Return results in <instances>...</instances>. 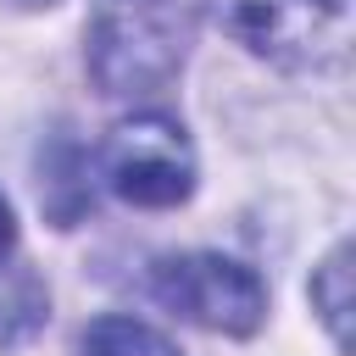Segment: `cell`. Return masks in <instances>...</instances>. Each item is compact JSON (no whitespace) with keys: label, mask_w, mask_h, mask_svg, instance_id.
I'll use <instances>...</instances> for the list:
<instances>
[{"label":"cell","mask_w":356,"mask_h":356,"mask_svg":"<svg viewBox=\"0 0 356 356\" xmlns=\"http://www.w3.org/2000/svg\"><path fill=\"white\" fill-rule=\"evenodd\" d=\"M228 39L295 72H334L350 56V0H206Z\"/></svg>","instance_id":"7a4b0ae2"},{"label":"cell","mask_w":356,"mask_h":356,"mask_svg":"<svg viewBox=\"0 0 356 356\" xmlns=\"http://www.w3.org/2000/svg\"><path fill=\"white\" fill-rule=\"evenodd\" d=\"M11 245H17V217H11V200L0 195V261L11 256Z\"/></svg>","instance_id":"ba28073f"},{"label":"cell","mask_w":356,"mask_h":356,"mask_svg":"<svg viewBox=\"0 0 356 356\" xmlns=\"http://www.w3.org/2000/svg\"><path fill=\"white\" fill-rule=\"evenodd\" d=\"M100 178L128 206H145V211L184 206L195 195V145L161 111L122 117L100 139Z\"/></svg>","instance_id":"277c9868"},{"label":"cell","mask_w":356,"mask_h":356,"mask_svg":"<svg viewBox=\"0 0 356 356\" xmlns=\"http://www.w3.org/2000/svg\"><path fill=\"white\" fill-rule=\"evenodd\" d=\"M11 6H17V11H50L56 0H11Z\"/></svg>","instance_id":"9c48e42d"},{"label":"cell","mask_w":356,"mask_h":356,"mask_svg":"<svg viewBox=\"0 0 356 356\" xmlns=\"http://www.w3.org/2000/svg\"><path fill=\"white\" fill-rule=\"evenodd\" d=\"M78 356H178V345L167 334H156L150 323H139V317L106 312V317H95L83 328Z\"/></svg>","instance_id":"5b68a950"},{"label":"cell","mask_w":356,"mask_h":356,"mask_svg":"<svg viewBox=\"0 0 356 356\" xmlns=\"http://www.w3.org/2000/svg\"><path fill=\"white\" fill-rule=\"evenodd\" d=\"M17 295V278L11 284H0V345H11V339H22V334H33L39 323H44V295H33V300H11Z\"/></svg>","instance_id":"52a82bcc"},{"label":"cell","mask_w":356,"mask_h":356,"mask_svg":"<svg viewBox=\"0 0 356 356\" xmlns=\"http://www.w3.org/2000/svg\"><path fill=\"white\" fill-rule=\"evenodd\" d=\"M200 0H95L89 17V78L111 100L161 95L195 39Z\"/></svg>","instance_id":"6da1fadb"},{"label":"cell","mask_w":356,"mask_h":356,"mask_svg":"<svg viewBox=\"0 0 356 356\" xmlns=\"http://www.w3.org/2000/svg\"><path fill=\"white\" fill-rule=\"evenodd\" d=\"M150 295L178 312L195 328L211 334H256L267 317V284L256 278V267L217 256V250H178V256H156L150 261Z\"/></svg>","instance_id":"3957f363"},{"label":"cell","mask_w":356,"mask_h":356,"mask_svg":"<svg viewBox=\"0 0 356 356\" xmlns=\"http://www.w3.org/2000/svg\"><path fill=\"white\" fill-rule=\"evenodd\" d=\"M312 306L323 312L334 345H350V245H334L312 273Z\"/></svg>","instance_id":"8992f818"}]
</instances>
